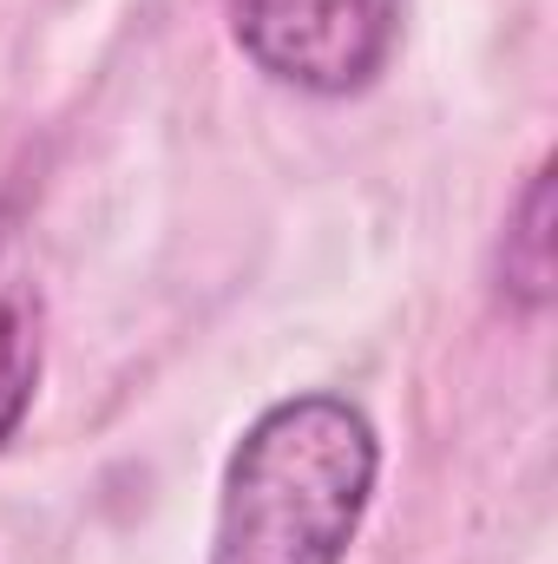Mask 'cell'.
<instances>
[{
    "mask_svg": "<svg viewBox=\"0 0 558 564\" xmlns=\"http://www.w3.org/2000/svg\"><path fill=\"white\" fill-rule=\"evenodd\" d=\"M33 381H40V308L33 295L7 289L0 295V440L20 426Z\"/></svg>",
    "mask_w": 558,
    "mask_h": 564,
    "instance_id": "cell-3",
    "label": "cell"
},
{
    "mask_svg": "<svg viewBox=\"0 0 558 564\" xmlns=\"http://www.w3.org/2000/svg\"><path fill=\"white\" fill-rule=\"evenodd\" d=\"M237 46L296 93H362L401 33V0H224Z\"/></svg>",
    "mask_w": 558,
    "mask_h": 564,
    "instance_id": "cell-2",
    "label": "cell"
},
{
    "mask_svg": "<svg viewBox=\"0 0 558 564\" xmlns=\"http://www.w3.org/2000/svg\"><path fill=\"white\" fill-rule=\"evenodd\" d=\"M375 426L335 394L277 401L224 466L211 564H342L375 492Z\"/></svg>",
    "mask_w": 558,
    "mask_h": 564,
    "instance_id": "cell-1",
    "label": "cell"
},
{
    "mask_svg": "<svg viewBox=\"0 0 558 564\" xmlns=\"http://www.w3.org/2000/svg\"><path fill=\"white\" fill-rule=\"evenodd\" d=\"M519 250H526V270L513 276V289L539 308L546 302V282H552V263H546V171L533 177L526 191V224H519Z\"/></svg>",
    "mask_w": 558,
    "mask_h": 564,
    "instance_id": "cell-4",
    "label": "cell"
}]
</instances>
